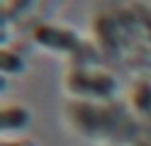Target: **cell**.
Segmentation results:
<instances>
[{
	"label": "cell",
	"mask_w": 151,
	"mask_h": 146,
	"mask_svg": "<svg viewBox=\"0 0 151 146\" xmlns=\"http://www.w3.org/2000/svg\"><path fill=\"white\" fill-rule=\"evenodd\" d=\"M68 90L83 97H98L107 100L117 90V81L105 71H86V68H73L68 76Z\"/></svg>",
	"instance_id": "obj_1"
},
{
	"label": "cell",
	"mask_w": 151,
	"mask_h": 146,
	"mask_svg": "<svg viewBox=\"0 0 151 146\" xmlns=\"http://www.w3.org/2000/svg\"><path fill=\"white\" fill-rule=\"evenodd\" d=\"M34 39L49 49H56V51H81L78 37L66 27L39 24V27H34Z\"/></svg>",
	"instance_id": "obj_2"
},
{
	"label": "cell",
	"mask_w": 151,
	"mask_h": 146,
	"mask_svg": "<svg viewBox=\"0 0 151 146\" xmlns=\"http://www.w3.org/2000/svg\"><path fill=\"white\" fill-rule=\"evenodd\" d=\"M122 24L117 17L112 15H100V19H95V37L100 42V49L105 54H115L122 46Z\"/></svg>",
	"instance_id": "obj_3"
},
{
	"label": "cell",
	"mask_w": 151,
	"mask_h": 146,
	"mask_svg": "<svg viewBox=\"0 0 151 146\" xmlns=\"http://www.w3.org/2000/svg\"><path fill=\"white\" fill-rule=\"evenodd\" d=\"M29 124V112L20 105H7L3 110V129L12 132V129H24Z\"/></svg>",
	"instance_id": "obj_4"
},
{
	"label": "cell",
	"mask_w": 151,
	"mask_h": 146,
	"mask_svg": "<svg viewBox=\"0 0 151 146\" xmlns=\"http://www.w3.org/2000/svg\"><path fill=\"white\" fill-rule=\"evenodd\" d=\"M132 100H134V107H137L141 114L151 112V81H139L134 85Z\"/></svg>",
	"instance_id": "obj_5"
},
{
	"label": "cell",
	"mask_w": 151,
	"mask_h": 146,
	"mask_svg": "<svg viewBox=\"0 0 151 146\" xmlns=\"http://www.w3.org/2000/svg\"><path fill=\"white\" fill-rule=\"evenodd\" d=\"M0 71L5 76L7 73H22L24 71V61L20 58V54L10 51V49H3V51H0Z\"/></svg>",
	"instance_id": "obj_6"
},
{
	"label": "cell",
	"mask_w": 151,
	"mask_h": 146,
	"mask_svg": "<svg viewBox=\"0 0 151 146\" xmlns=\"http://www.w3.org/2000/svg\"><path fill=\"white\" fill-rule=\"evenodd\" d=\"M0 146H34L32 141H5V144H0Z\"/></svg>",
	"instance_id": "obj_7"
}]
</instances>
